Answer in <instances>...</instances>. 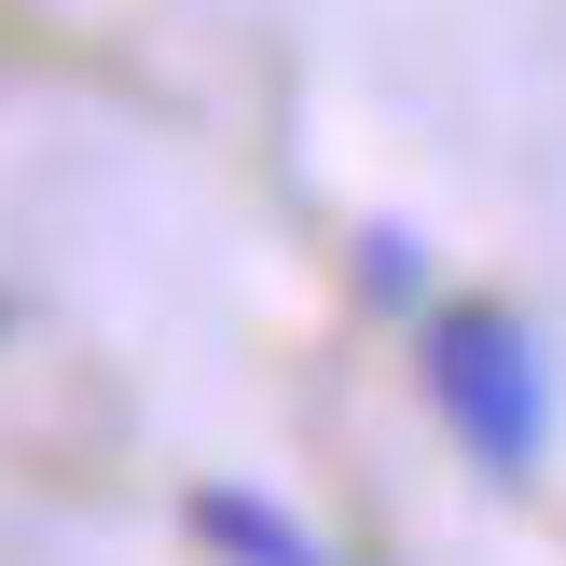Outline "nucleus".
Returning a JSON list of instances; mask_svg holds the SVG:
<instances>
[{
  "label": "nucleus",
  "mask_w": 566,
  "mask_h": 566,
  "mask_svg": "<svg viewBox=\"0 0 566 566\" xmlns=\"http://www.w3.org/2000/svg\"><path fill=\"white\" fill-rule=\"evenodd\" d=\"M193 539H208V553H235V566H346L318 525H291L276 497H249V484H208V497H193Z\"/></svg>",
  "instance_id": "2"
},
{
  "label": "nucleus",
  "mask_w": 566,
  "mask_h": 566,
  "mask_svg": "<svg viewBox=\"0 0 566 566\" xmlns=\"http://www.w3.org/2000/svg\"><path fill=\"white\" fill-rule=\"evenodd\" d=\"M359 291L401 304V318H429V249H415V221H359Z\"/></svg>",
  "instance_id": "3"
},
{
  "label": "nucleus",
  "mask_w": 566,
  "mask_h": 566,
  "mask_svg": "<svg viewBox=\"0 0 566 566\" xmlns=\"http://www.w3.org/2000/svg\"><path fill=\"white\" fill-rule=\"evenodd\" d=\"M415 387L457 429V457L484 484H539L553 470V359L512 304H429L415 318Z\"/></svg>",
  "instance_id": "1"
}]
</instances>
